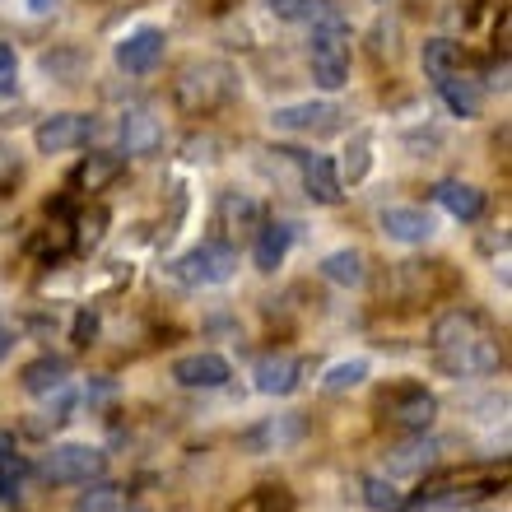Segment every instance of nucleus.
Segmentation results:
<instances>
[{
  "label": "nucleus",
  "mask_w": 512,
  "mask_h": 512,
  "mask_svg": "<svg viewBox=\"0 0 512 512\" xmlns=\"http://www.w3.org/2000/svg\"><path fill=\"white\" fill-rule=\"evenodd\" d=\"M159 56H163L159 28H135V33H126V38L117 42V66H122L126 75H149V70L159 66Z\"/></svg>",
  "instance_id": "nucleus-7"
},
{
  "label": "nucleus",
  "mask_w": 512,
  "mask_h": 512,
  "mask_svg": "<svg viewBox=\"0 0 512 512\" xmlns=\"http://www.w3.org/2000/svg\"><path fill=\"white\" fill-rule=\"evenodd\" d=\"M10 452H19V447H14V433H5V429H0V461L10 457Z\"/></svg>",
  "instance_id": "nucleus-34"
},
{
  "label": "nucleus",
  "mask_w": 512,
  "mask_h": 512,
  "mask_svg": "<svg viewBox=\"0 0 512 512\" xmlns=\"http://www.w3.org/2000/svg\"><path fill=\"white\" fill-rule=\"evenodd\" d=\"M14 177H19V154H14V145H5V140H0V191L10 187Z\"/></svg>",
  "instance_id": "nucleus-33"
},
{
  "label": "nucleus",
  "mask_w": 512,
  "mask_h": 512,
  "mask_svg": "<svg viewBox=\"0 0 512 512\" xmlns=\"http://www.w3.org/2000/svg\"><path fill=\"white\" fill-rule=\"evenodd\" d=\"M438 364L447 368V373H494V368L503 364V354H499V340L494 336H480V340H471V345H461V350H447V354H438Z\"/></svg>",
  "instance_id": "nucleus-10"
},
{
  "label": "nucleus",
  "mask_w": 512,
  "mask_h": 512,
  "mask_svg": "<svg viewBox=\"0 0 512 512\" xmlns=\"http://www.w3.org/2000/svg\"><path fill=\"white\" fill-rule=\"evenodd\" d=\"M122 512H145V508H122Z\"/></svg>",
  "instance_id": "nucleus-37"
},
{
  "label": "nucleus",
  "mask_w": 512,
  "mask_h": 512,
  "mask_svg": "<svg viewBox=\"0 0 512 512\" xmlns=\"http://www.w3.org/2000/svg\"><path fill=\"white\" fill-rule=\"evenodd\" d=\"M480 336H489L485 322H480L475 312H466V308H452V312H443V317L433 322V350L438 354L461 350V345H471V340H480Z\"/></svg>",
  "instance_id": "nucleus-9"
},
{
  "label": "nucleus",
  "mask_w": 512,
  "mask_h": 512,
  "mask_svg": "<svg viewBox=\"0 0 512 512\" xmlns=\"http://www.w3.org/2000/svg\"><path fill=\"white\" fill-rule=\"evenodd\" d=\"M294 438H298V424H294V419H280V424L270 419V424H261V429L247 433L243 447H247V452H266L270 443L280 447V443H294Z\"/></svg>",
  "instance_id": "nucleus-24"
},
{
  "label": "nucleus",
  "mask_w": 512,
  "mask_h": 512,
  "mask_svg": "<svg viewBox=\"0 0 512 512\" xmlns=\"http://www.w3.org/2000/svg\"><path fill=\"white\" fill-rule=\"evenodd\" d=\"M433 457H438V443L419 433L415 443L391 447V452H387V471L391 475H419V471H429V466H433Z\"/></svg>",
  "instance_id": "nucleus-18"
},
{
  "label": "nucleus",
  "mask_w": 512,
  "mask_h": 512,
  "mask_svg": "<svg viewBox=\"0 0 512 512\" xmlns=\"http://www.w3.org/2000/svg\"><path fill=\"white\" fill-rule=\"evenodd\" d=\"M303 191H308L317 205H340L345 187H340L336 163L326 159V154H308V159H303Z\"/></svg>",
  "instance_id": "nucleus-14"
},
{
  "label": "nucleus",
  "mask_w": 512,
  "mask_h": 512,
  "mask_svg": "<svg viewBox=\"0 0 512 512\" xmlns=\"http://www.w3.org/2000/svg\"><path fill=\"white\" fill-rule=\"evenodd\" d=\"M256 247H252V261H256V270H275L289 256V247H294V229L289 224H280V219H270V224H256Z\"/></svg>",
  "instance_id": "nucleus-15"
},
{
  "label": "nucleus",
  "mask_w": 512,
  "mask_h": 512,
  "mask_svg": "<svg viewBox=\"0 0 512 512\" xmlns=\"http://www.w3.org/2000/svg\"><path fill=\"white\" fill-rule=\"evenodd\" d=\"M382 415H387V424H396V429L405 433H429L433 419H438V396L424 387H391L382 391Z\"/></svg>",
  "instance_id": "nucleus-4"
},
{
  "label": "nucleus",
  "mask_w": 512,
  "mask_h": 512,
  "mask_svg": "<svg viewBox=\"0 0 512 512\" xmlns=\"http://www.w3.org/2000/svg\"><path fill=\"white\" fill-rule=\"evenodd\" d=\"M270 122L280 126V131H336L340 126V108L336 103H289V108H275L270 112Z\"/></svg>",
  "instance_id": "nucleus-8"
},
{
  "label": "nucleus",
  "mask_w": 512,
  "mask_h": 512,
  "mask_svg": "<svg viewBox=\"0 0 512 512\" xmlns=\"http://www.w3.org/2000/svg\"><path fill=\"white\" fill-rule=\"evenodd\" d=\"M14 84H19V61H14L10 47H0V98H10Z\"/></svg>",
  "instance_id": "nucleus-30"
},
{
  "label": "nucleus",
  "mask_w": 512,
  "mask_h": 512,
  "mask_svg": "<svg viewBox=\"0 0 512 512\" xmlns=\"http://www.w3.org/2000/svg\"><path fill=\"white\" fill-rule=\"evenodd\" d=\"M233 80H229V66H219V61H191V66L177 70L173 80V103L187 117H205V112H215L224 98H229Z\"/></svg>",
  "instance_id": "nucleus-1"
},
{
  "label": "nucleus",
  "mask_w": 512,
  "mask_h": 512,
  "mask_svg": "<svg viewBox=\"0 0 512 512\" xmlns=\"http://www.w3.org/2000/svg\"><path fill=\"white\" fill-rule=\"evenodd\" d=\"M275 499H280V489H275V485H261V489H252V494H247V499L238 503L233 512H275ZM280 512H289V508H280Z\"/></svg>",
  "instance_id": "nucleus-28"
},
{
  "label": "nucleus",
  "mask_w": 512,
  "mask_h": 512,
  "mask_svg": "<svg viewBox=\"0 0 512 512\" xmlns=\"http://www.w3.org/2000/svg\"><path fill=\"white\" fill-rule=\"evenodd\" d=\"M112 173H117V163H112V159H94V163H84V173H80V182H84V187H89V191H94L98 187V182H108V177Z\"/></svg>",
  "instance_id": "nucleus-31"
},
{
  "label": "nucleus",
  "mask_w": 512,
  "mask_h": 512,
  "mask_svg": "<svg viewBox=\"0 0 512 512\" xmlns=\"http://www.w3.org/2000/svg\"><path fill=\"white\" fill-rule=\"evenodd\" d=\"M382 233H387L391 243L415 247L433 238V219L424 210H415V205H391V210H382Z\"/></svg>",
  "instance_id": "nucleus-12"
},
{
  "label": "nucleus",
  "mask_w": 512,
  "mask_h": 512,
  "mask_svg": "<svg viewBox=\"0 0 512 512\" xmlns=\"http://www.w3.org/2000/svg\"><path fill=\"white\" fill-rule=\"evenodd\" d=\"M10 340H14V336H10V331H5V326H0V359L10 354Z\"/></svg>",
  "instance_id": "nucleus-35"
},
{
  "label": "nucleus",
  "mask_w": 512,
  "mask_h": 512,
  "mask_svg": "<svg viewBox=\"0 0 512 512\" xmlns=\"http://www.w3.org/2000/svg\"><path fill=\"white\" fill-rule=\"evenodd\" d=\"M438 94H443V103L452 108V117H461V122H471V117H480V89H475L471 80L443 75V80H438Z\"/></svg>",
  "instance_id": "nucleus-19"
},
{
  "label": "nucleus",
  "mask_w": 512,
  "mask_h": 512,
  "mask_svg": "<svg viewBox=\"0 0 512 512\" xmlns=\"http://www.w3.org/2000/svg\"><path fill=\"white\" fill-rule=\"evenodd\" d=\"M298 373H303V364L294 354H261L256 359V391L261 396H289L298 387Z\"/></svg>",
  "instance_id": "nucleus-11"
},
{
  "label": "nucleus",
  "mask_w": 512,
  "mask_h": 512,
  "mask_svg": "<svg viewBox=\"0 0 512 512\" xmlns=\"http://www.w3.org/2000/svg\"><path fill=\"white\" fill-rule=\"evenodd\" d=\"M364 378H368V359H350V364H336V368H331V373L322 378V387L331 391V396H340V391L359 387Z\"/></svg>",
  "instance_id": "nucleus-27"
},
{
  "label": "nucleus",
  "mask_w": 512,
  "mask_h": 512,
  "mask_svg": "<svg viewBox=\"0 0 512 512\" xmlns=\"http://www.w3.org/2000/svg\"><path fill=\"white\" fill-rule=\"evenodd\" d=\"M66 378H70V368L66 359H33V364L19 373V382H24L28 396H52V391H66Z\"/></svg>",
  "instance_id": "nucleus-17"
},
{
  "label": "nucleus",
  "mask_w": 512,
  "mask_h": 512,
  "mask_svg": "<svg viewBox=\"0 0 512 512\" xmlns=\"http://www.w3.org/2000/svg\"><path fill=\"white\" fill-rule=\"evenodd\" d=\"M266 5L275 19H284V24H303L312 14V0H266Z\"/></svg>",
  "instance_id": "nucleus-29"
},
{
  "label": "nucleus",
  "mask_w": 512,
  "mask_h": 512,
  "mask_svg": "<svg viewBox=\"0 0 512 512\" xmlns=\"http://www.w3.org/2000/svg\"><path fill=\"white\" fill-rule=\"evenodd\" d=\"M233 378V368L224 354L215 350H201V354H187V359H177L173 364V382L187 391H215Z\"/></svg>",
  "instance_id": "nucleus-6"
},
{
  "label": "nucleus",
  "mask_w": 512,
  "mask_h": 512,
  "mask_svg": "<svg viewBox=\"0 0 512 512\" xmlns=\"http://www.w3.org/2000/svg\"><path fill=\"white\" fill-rule=\"evenodd\" d=\"M457 66H461V47L452 38H429L424 42V70H429L433 80L457 75Z\"/></svg>",
  "instance_id": "nucleus-21"
},
{
  "label": "nucleus",
  "mask_w": 512,
  "mask_h": 512,
  "mask_svg": "<svg viewBox=\"0 0 512 512\" xmlns=\"http://www.w3.org/2000/svg\"><path fill=\"white\" fill-rule=\"evenodd\" d=\"M433 201L443 205L452 219H461V224H475V219L485 215V191L471 187V182H438Z\"/></svg>",
  "instance_id": "nucleus-13"
},
{
  "label": "nucleus",
  "mask_w": 512,
  "mask_h": 512,
  "mask_svg": "<svg viewBox=\"0 0 512 512\" xmlns=\"http://www.w3.org/2000/svg\"><path fill=\"white\" fill-rule=\"evenodd\" d=\"M122 508H126V494L117 485H94L75 499V512H122Z\"/></svg>",
  "instance_id": "nucleus-25"
},
{
  "label": "nucleus",
  "mask_w": 512,
  "mask_h": 512,
  "mask_svg": "<svg viewBox=\"0 0 512 512\" xmlns=\"http://www.w3.org/2000/svg\"><path fill=\"white\" fill-rule=\"evenodd\" d=\"M322 275L331 284H345V289H354V284H364V256H359V252H331L322 261Z\"/></svg>",
  "instance_id": "nucleus-22"
},
{
  "label": "nucleus",
  "mask_w": 512,
  "mask_h": 512,
  "mask_svg": "<svg viewBox=\"0 0 512 512\" xmlns=\"http://www.w3.org/2000/svg\"><path fill=\"white\" fill-rule=\"evenodd\" d=\"M364 503L373 512H405V494L391 485L387 475H368L364 480Z\"/></svg>",
  "instance_id": "nucleus-23"
},
{
  "label": "nucleus",
  "mask_w": 512,
  "mask_h": 512,
  "mask_svg": "<svg viewBox=\"0 0 512 512\" xmlns=\"http://www.w3.org/2000/svg\"><path fill=\"white\" fill-rule=\"evenodd\" d=\"M89 135H94V117H84V112H56V117L38 122L33 145H38V154H70V149L89 145Z\"/></svg>",
  "instance_id": "nucleus-5"
},
{
  "label": "nucleus",
  "mask_w": 512,
  "mask_h": 512,
  "mask_svg": "<svg viewBox=\"0 0 512 512\" xmlns=\"http://www.w3.org/2000/svg\"><path fill=\"white\" fill-rule=\"evenodd\" d=\"M28 5H33V10H38V14H47V10H52V5H56V0H28Z\"/></svg>",
  "instance_id": "nucleus-36"
},
{
  "label": "nucleus",
  "mask_w": 512,
  "mask_h": 512,
  "mask_svg": "<svg viewBox=\"0 0 512 512\" xmlns=\"http://www.w3.org/2000/svg\"><path fill=\"white\" fill-rule=\"evenodd\" d=\"M33 475V466H28L19 452H10V457L0 461V503L19 499V489H24V480Z\"/></svg>",
  "instance_id": "nucleus-26"
},
{
  "label": "nucleus",
  "mask_w": 512,
  "mask_h": 512,
  "mask_svg": "<svg viewBox=\"0 0 512 512\" xmlns=\"http://www.w3.org/2000/svg\"><path fill=\"white\" fill-rule=\"evenodd\" d=\"M219 219L229 224V229H256L261 224V205L243 191H224V201H219Z\"/></svg>",
  "instance_id": "nucleus-20"
},
{
  "label": "nucleus",
  "mask_w": 512,
  "mask_h": 512,
  "mask_svg": "<svg viewBox=\"0 0 512 512\" xmlns=\"http://www.w3.org/2000/svg\"><path fill=\"white\" fill-rule=\"evenodd\" d=\"M103 471H108V452L89 443H56L42 457V480H52V485H89Z\"/></svg>",
  "instance_id": "nucleus-2"
},
{
  "label": "nucleus",
  "mask_w": 512,
  "mask_h": 512,
  "mask_svg": "<svg viewBox=\"0 0 512 512\" xmlns=\"http://www.w3.org/2000/svg\"><path fill=\"white\" fill-rule=\"evenodd\" d=\"M177 280L191 284V289H210V284H229L233 270H238V252L229 243H201L191 247L182 261H177Z\"/></svg>",
  "instance_id": "nucleus-3"
},
{
  "label": "nucleus",
  "mask_w": 512,
  "mask_h": 512,
  "mask_svg": "<svg viewBox=\"0 0 512 512\" xmlns=\"http://www.w3.org/2000/svg\"><path fill=\"white\" fill-rule=\"evenodd\" d=\"M163 145V126L159 117H149L145 108H131L122 117V149L126 154H154Z\"/></svg>",
  "instance_id": "nucleus-16"
},
{
  "label": "nucleus",
  "mask_w": 512,
  "mask_h": 512,
  "mask_svg": "<svg viewBox=\"0 0 512 512\" xmlns=\"http://www.w3.org/2000/svg\"><path fill=\"white\" fill-rule=\"evenodd\" d=\"M364 173H368V140H354L350 159H345V177H350V182H359Z\"/></svg>",
  "instance_id": "nucleus-32"
}]
</instances>
